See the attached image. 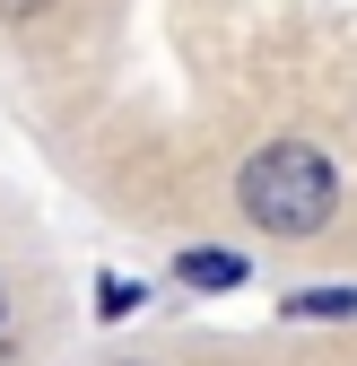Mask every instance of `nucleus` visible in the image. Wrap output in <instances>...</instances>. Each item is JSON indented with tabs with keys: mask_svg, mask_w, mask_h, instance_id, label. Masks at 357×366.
Wrapping results in <instances>:
<instances>
[{
	"mask_svg": "<svg viewBox=\"0 0 357 366\" xmlns=\"http://www.w3.org/2000/svg\"><path fill=\"white\" fill-rule=\"evenodd\" d=\"M174 280L218 297V288H244V253H218V244H192V253H174Z\"/></svg>",
	"mask_w": 357,
	"mask_h": 366,
	"instance_id": "f03ea898",
	"label": "nucleus"
},
{
	"mask_svg": "<svg viewBox=\"0 0 357 366\" xmlns=\"http://www.w3.org/2000/svg\"><path fill=\"white\" fill-rule=\"evenodd\" d=\"M236 201L253 227H271V236H314V227L340 209V174L323 149H305V140H279V149H261L244 174H236Z\"/></svg>",
	"mask_w": 357,
	"mask_h": 366,
	"instance_id": "f257e3e1",
	"label": "nucleus"
},
{
	"mask_svg": "<svg viewBox=\"0 0 357 366\" xmlns=\"http://www.w3.org/2000/svg\"><path fill=\"white\" fill-rule=\"evenodd\" d=\"M314 314H357V288H296L288 323H314Z\"/></svg>",
	"mask_w": 357,
	"mask_h": 366,
	"instance_id": "7ed1b4c3",
	"label": "nucleus"
},
{
	"mask_svg": "<svg viewBox=\"0 0 357 366\" xmlns=\"http://www.w3.org/2000/svg\"><path fill=\"white\" fill-rule=\"evenodd\" d=\"M131 305H140V288H131V280H105V288H96V314H131Z\"/></svg>",
	"mask_w": 357,
	"mask_h": 366,
	"instance_id": "20e7f679",
	"label": "nucleus"
}]
</instances>
